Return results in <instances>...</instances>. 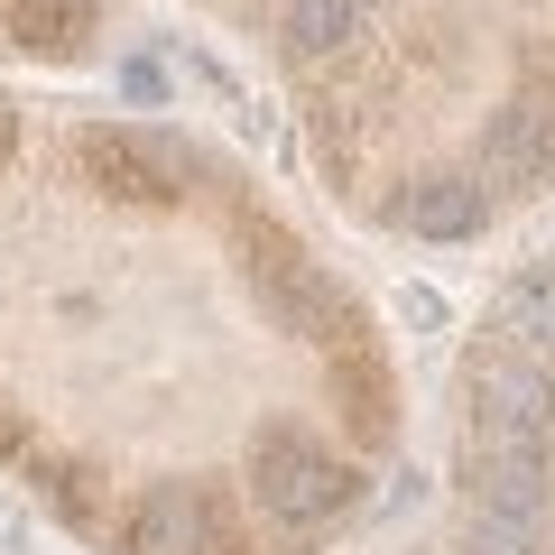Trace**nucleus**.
<instances>
[{
    "label": "nucleus",
    "mask_w": 555,
    "mask_h": 555,
    "mask_svg": "<svg viewBox=\"0 0 555 555\" xmlns=\"http://www.w3.org/2000/svg\"><path fill=\"white\" fill-rule=\"evenodd\" d=\"M130 555H214V509L185 481H158L130 518Z\"/></svg>",
    "instance_id": "4"
},
{
    "label": "nucleus",
    "mask_w": 555,
    "mask_h": 555,
    "mask_svg": "<svg viewBox=\"0 0 555 555\" xmlns=\"http://www.w3.org/2000/svg\"><path fill=\"white\" fill-rule=\"evenodd\" d=\"M481 214H491V195H481L473 177H416L408 204H398V222H408L416 241H473Z\"/></svg>",
    "instance_id": "5"
},
{
    "label": "nucleus",
    "mask_w": 555,
    "mask_h": 555,
    "mask_svg": "<svg viewBox=\"0 0 555 555\" xmlns=\"http://www.w3.org/2000/svg\"><path fill=\"white\" fill-rule=\"evenodd\" d=\"M473 555H537V518H509V509L473 500Z\"/></svg>",
    "instance_id": "9"
},
{
    "label": "nucleus",
    "mask_w": 555,
    "mask_h": 555,
    "mask_svg": "<svg viewBox=\"0 0 555 555\" xmlns=\"http://www.w3.org/2000/svg\"><path fill=\"white\" fill-rule=\"evenodd\" d=\"M250 491H259V509L278 518V528H324V518L352 500V473H343L324 444H306V436H259L250 444Z\"/></svg>",
    "instance_id": "1"
},
{
    "label": "nucleus",
    "mask_w": 555,
    "mask_h": 555,
    "mask_svg": "<svg viewBox=\"0 0 555 555\" xmlns=\"http://www.w3.org/2000/svg\"><path fill=\"white\" fill-rule=\"evenodd\" d=\"M555 167V102L546 93H518L509 112L491 120V139H481V195H491V185H537Z\"/></svg>",
    "instance_id": "3"
},
{
    "label": "nucleus",
    "mask_w": 555,
    "mask_h": 555,
    "mask_svg": "<svg viewBox=\"0 0 555 555\" xmlns=\"http://www.w3.org/2000/svg\"><path fill=\"white\" fill-rule=\"evenodd\" d=\"M83 10H93V0H83Z\"/></svg>",
    "instance_id": "11"
},
{
    "label": "nucleus",
    "mask_w": 555,
    "mask_h": 555,
    "mask_svg": "<svg viewBox=\"0 0 555 555\" xmlns=\"http://www.w3.org/2000/svg\"><path fill=\"white\" fill-rule=\"evenodd\" d=\"M93 167L120 185V195H177V149L149 130H102L93 139Z\"/></svg>",
    "instance_id": "7"
},
{
    "label": "nucleus",
    "mask_w": 555,
    "mask_h": 555,
    "mask_svg": "<svg viewBox=\"0 0 555 555\" xmlns=\"http://www.w3.org/2000/svg\"><path fill=\"white\" fill-rule=\"evenodd\" d=\"M473 426H509V436H546L555 426V371L518 352H481L473 371Z\"/></svg>",
    "instance_id": "2"
},
{
    "label": "nucleus",
    "mask_w": 555,
    "mask_h": 555,
    "mask_svg": "<svg viewBox=\"0 0 555 555\" xmlns=\"http://www.w3.org/2000/svg\"><path fill=\"white\" fill-rule=\"evenodd\" d=\"M0 139H10V112H0Z\"/></svg>",
    "instance_id": "10"
},
{
    "label": "nucleus",
    "mask_w": 555,
    "mask_h": 555,
    "mask_svg": "<svg viewBox=\"0 0 555 555\" xmlns=\"http://www.w3.org/2000/svg\"><path fill=\"white\" fill-rule=\"evenodd\" d=\"M361 28H371V0H287V47H297L306 65L343 56Z\"/></svg>",
    "instance_id": "8"
},
{
    "label": "nucleus",
    "mask_w": 555,
    "mask_h": 555,
    "mask_svg": "<svg viewBox=\"0 0 555 555\" xmlns=\"http://www.w3.org/2000/svg\"><path fill=\"white\" fill-rule=\"evenodd\" d=\"M500 352L537 361V371H555V269L518 278L509 297H500Z\"/></svg>",
    "instance_id": "6"
}]
</instances>
